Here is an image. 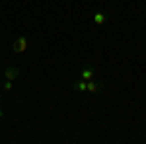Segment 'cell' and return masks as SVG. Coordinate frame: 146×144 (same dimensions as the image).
Listing matches in <instances>:
<instances>
[{"label":"cell","instance_id":"3","mask_svg":"<svg viewBox=\"0 0 146 144\" xmlns=\"http://www.w3.org/2000/svg\"><path fill=\"white\" fill-rule=\"evenodd\" d=\"M101 88H103V84L92 78V80H88V90H86V92H90V94H98V92H101Z\"/></svg>","mask_w":146,"mask_h":144},{"label":"cell","instance_id":"7","mask_svg":"<svg viewBox=\"0 0 146 144\" xmlns=\"http://www.w3.org/2000/svg\"><path fill=\"white\" fill-rule=\"evenodd\" d=\"M12 84H14V82H12V80H8V78H6V80H4V82H2V90H4V92H10V90H12Z\"/></svg>","mask_w":146,"mask_h":144},{"label":"cell","instance_id":"6","mask_svg":"<svg viewBox=\"0 0 146 144\" xmlns=\"http://www.w3.org/2000/svg\"><path fill=\"white\" fill-rule=\"evenodd\" d=\"M72 88L76 90V92H86V90H88V82L80 78V80H76V82H74V86H72Z\"/></svg>","mask_w":146,"mask_h":144},{"label":"cell","instance_id":"5","mask_svg":"<svg viewBox=\"0 0 146 144\" xmlns=\"http://www.w3.org/2000/svg\"><path fill=\"white\" fill-rule=\"evenodd\" d=\"M105 22H107V14H103V12L94 14V23H96V25H103Z\"/></svg>","mask_w":146,"mask_h":144},{"label":"cell","instance_id":"8","mask_svg":"<svg viewBox=\"0 0 146 144\" xmlns=\"http://www.w3.org/2000/svg\"><path fill=\"white\" fill-rule=\"evenodd\" d=\"M4 117V111H2V105H0V119Z\"/></svg>","mask_w":146,"mask_h":144},{"label":"cell","instance_id":"2","mask_svg":"<svg viewBox=\"0 0 146 144\" xmlns=\"http://www.w3.org/2000/svg\"><path fill=\"white\" fill-rule=\"evenodd\" d=\"M20 74H22V70H20L18 66H6V68H4V76L8 78V80H12V82L18 80Z\"/></svg>","mask_w":146,"mask_h":144},{"label":"cell","instance_id":"1","mask_svg":"<svg viewBox=\"0 0 146 144\" xmlns=\"http://www.w3.org/2000/svg\"><path fill=\"white\" fill-rule=\"evenodd\" d=\"M29 49V39L25 37V35H20V37H16V41L12 43V51L16 53V55H22Z\"/></svg>","mask_w":146,"mask_h":144},{"label":"cell","instance_id":"4","mask_svg":"<svg viewBox=\"0 0 146 144\" xmlns=\"http://www.w3.org/2000/svg\"><path fill=\"white\" fill-rule=\"evenodd\" d=\"M94 78V66L92 64H84V68H82V80H92Z\"/></svg>","mask_w":146,"mask_h":144}]
</instances>
